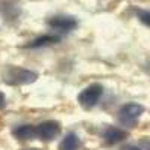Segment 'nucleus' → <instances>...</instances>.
<instances>
[{
  "instance_id": "7",
  "label": "nucleus",
  "mask_w": 150,
  "mask_h": 150,
  "mask_svg": "<svg viewBox=\"0 0 150 150\" xmlns=\"http://www.w3.org/2000/svg\"><path fill=\"white\" fill-rule=\"evenodd\" d=\"M15 138L21 140V141H29L36 138V128L32 126V125H21L14 131Z\"/></svg>"
},
{
  "instance_id": "5",
  "label": "nucleus",
  "mask_w": 150,
  "mask_h": 150,
  "mask_svg": "<svg viewBox=\"0 0 150 150\" xmlns=\"http://www.w3.org/2000/svg\"><path fill=\"white\" fill-rule=\"evenodd\" d=\"M48 26L54 30L71 32L74 29H77L78 21H77V18H74L71 15H54L48 20Z\"/></svg>"
},
{
  "instance_id": "2",
  "label": "nucleus",
  "mask_w": 150,
  "mask_h": 150,
  "mask_svg": "<svg viewBox=\"0 0 150 150\" xmlns=\"http://www.w3.org/2000/svg\"><path fill=\"white\" fill-rule=\"evenodd\" d=\"M102 93H104V87L101 84H92V86L86 87L84 90L80 92V95H78V104L83 108H92V107H95L99 102Z\"/></svg>"
},
{
  "instance_id": "4",
  "label": "nucleus",
  "mask_w": 150,
  "mask_h": 150,
  "mask_svg": "<svg viewBox=\"0 0 150 150\" xmlns=\"http://www.w3.org/2000/svg\"><path fill=\"white\" fill-rule=\"evenodd\" d=\"M60 134V125L54 120L42 122L36 126V137L42 141H53Z\"/></svg>"
},
{
  "instance_id": "13",
  "label": "nucleus",
  "mask_w": 150,
  "mask_h": 150,
  "mask_svg": "<svg viewBox=\"0 0 150 150\" xmlns=\"http://www.w3.org/2000/svg\"><path fill=\"white\" fill-rule=\"evenodd\" d=\"M26 150H41V149H26Z\"/></svg>"
},
{
  "instance_id": "11",
  "label": "nucleus",
  "mask_w": 150,
  "mask_h": 150,
  "mask_svg": "<svg viewBox=\"0 0 150 150\" xmlns=\"http://www.w3.org/2000/svg\"><path fill=\"white\" fill-rule=\"evenodd\" d=\"M5 105H6V98H5V95L2 92H0V110L5 108Z\"/></svg>"
},
{
  "instance_id": "3",
  "label": "nucleus",
  "mask_w": 150,
  "mask_h": 150,
  "mask_svg": "<svg viewBox=\"0 0 150 150\" xmlns=\"http://www.w3.org/2000/svg\"><path fill=\"white\" fill-rule=\"evenodd\" d=\"M143 112H144V107L140 104H135V102L125 104L119 110V120L126 126H132V125L137 123V120Z\"/></svg>"
},
{
  "instance_id": "6",
  "label": "nucleus",
  "mask_w": 150,
  "mask_h": 150,
  "mask_svg": "<svg viewBox=\"0 0 150 150\" xmlns=\"http://www.w3.org/2000/svg\"><path fill=\"white\" fill-rule=\"evenodd\" d=\"M128 137L126 131H123L120 128H116V126H110L105 129L104 132V140L108 143V144H116V143H120L123 141L125 138Z\"/></svg>"
},
{
  "instance_id": "12",
  "label": "nucleus",
  "mask_w": 150,
  "mask_h": 150,
  "mask_svg": "<svg viewBox=\"0 0 150 150\" xmlns=\"http://www.w3.org/2000/svg\"><path fill=\"white\" fill-rule=\"evenodd\" d=\"M122 150H141V149L137 147V146H125Z\"/></svg>"
},
{
  "instance_id": "8",
  "label": "nucleus",
  "mask_w": 150,
  "mask_h": 150,
  "mask_svg": "<svg viewBox=\"0 0 150 150\" xmlns=\"http://www.w3.org/2000/svg\"><path fill=\"white\" fill-rule=\"evenodd\" d=\"M59 41H60V38L56 36V35H44V36H39V38H36V39H33L26 47L27 48H41V47H47V45L56 44Z\"/></svg>"
},
{
  "instance_id": "9",
  "label": "nucleus",
  "mask_w": 150,
  "mask_h": 150,
  "mask_svg": "<svg viewBox=\"0 0 150 150\" xmlns=\"http://www.w3.org/2000/svg\"><path fill=\"white\" fill-rule=\"evenodd\" d=\"M78 147H80V138L74 132H71L62 140L59 150H78Z\"/></svg>"
},
{
  "instance_id": "1",
  "label": "nucleus",
  "mask_w": 150,
  "mask_h": 150,
  "mask_svg": "<svg viewBox=\"0 0 150 150\" xmlns=\"http://www.w3.org/2000/svg\"><path fill=\"white\" fill-rule=\"evenodd\" d=\"M36 80H38V74L24 68L11 66L3 72V81L9 86H26L35 83Z\"/></svg>"
},
{
  "instance_id": "10",
  "label": "nucleus",
  "mask_w": 150,
  "mask_h": 150,
  "mask_svg": "<svg viewBox=\"0 0 150 150\" xmlns=\"http://www.w3.org/2000/svg\"><path fill=\"white\" fill-rule=\"evenodd\" d=\"M137 17H138V20L146 24V26L150 27V11H144V9H138L137 11Z\"/></svg>"
}]
</instances>
